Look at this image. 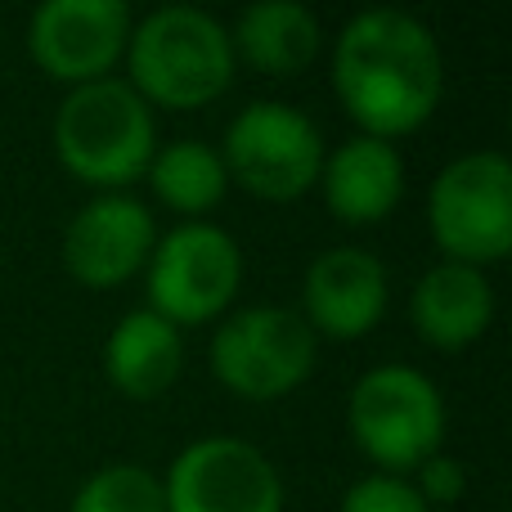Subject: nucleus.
<instances>
[{"label": "nucleus", "mask_w": 512, "mask_h": 512, "mask_svg": "<svg viewBox=\"0 0 512 512\" xmlns=\"http://www.w3.org/2000/svg\"><path fill=\"white\" fill-rule=\"evenodd\" d=\"M333 90L373 140H400L432 122L445 95V54L432 27L400 9H364L333 45Z\"/></svg>", "instance_id": "1"}, {"label": "nucleus", "mask_w": 512, "mask_h": 512, "mask_svg": "<svg viewBox=\"0 0 512 512\" xmlns=\"http://www.w3.org/2000/svg\"><path fill=\"white\" fill-rule=\"evenodd\" d=\"M126 86L149 108L194 113L207 108L234 86V45L230 27L216 23L207 9L167 5L131 27L126 41Z\"/></svg>", "instance_id": "2"}, {"label": "nucleus", "mask_w": 512, "mask_h": 512, "mask_svg": "<svg viewBox=\"0 0 512 512\" xmlns=\"http://www.w3.org/2000/svg\"><path fill=\"white\" fill-rule=\"evenodd\" d=\"M54 153L63 171L99 194H126L158 153L153 108L126 81L72 86L54 113Z\"/></svg>", "instance_id": "3"}, {"label": "nucleus", "mask_w": 512, "mask_h": 512, "mask_svg": "<svg viewBox=\"0 0 512 512\" xmlns=\"http://www.w3.org/2000/svg\"><path fill=\"white\" fill-rule=\"evenodd\" d=\"M351 441L378 472L409 477L445 441V396L423 369L378 364L351 387L346 400Z\"/></svg>", "instance_id": "4"}, {"label": "nucleus", "mask_w": 512, "mask_h": 512, "mask_svg": "<svg viewBox=\"0 0 512 512\" xmlns=\"http://www.w3.org/2000/svg\"><path fill=\"white\" fill-rule=\"evenodd\" d=\"M427 230L445 261L486 265L512 252V162L495 149L454 158L427 189Z\"/></svg>", "instance_id": "5"}, {"label": "nucleus", "mask_w": 512, "mask_h": 512, "mask_svg": "<svg viewBox=\"0 0 512 512\" xmlns=\"http://www.w3.org/2000/svg\"><path fill=\"white\" fill-rule=\"evenodd\" d=\"M319 337L288 306H248L212 333V378L230 396L270 405L283 400L315 373Z\"/></svg>", "instance_id": "6"}, {"label": "nucleus", "mask_w": 512, "mask_h": 512, "mask_svg": "<svg viewBox=\"0 0 512 512\" xmlns=\"http://www.w3.org/2000/svg\"><path fill=\"white\" fill-rule=\"evenodd\" d=\"M324 135L301 108L283 99H256L225 131V176L265 203H292L310 194L324 171Z\"/></svg>", "instance_id": "7"}, {"label": "nucleus", "mask_w": 512, "mask_h": 512, "mask_svg": "<svg viewBox=\"0 0 512 512\" xmlns=\"http://www.w3.org/2000/svg\"><path fill=\"white\" fill-rule=\"evenodd\" d=\"M243 288V252L212 221H185L162 234L144 265L149 310L176 328L212 324Z\"/></svg>", "instance_id": "8"}, {"label": "nucleus", "mask_w": 512, "mask_h": 512, "mask_svg": "<svg viewBox=\"0 0 512 512\" xmlns=\"http://www.w3.org/2000/svg\"><path fill=\"white\" fill-rule=\"evenodd\" d=\"M167 512H283V477L252 441L203 436L162 477Z\"/></svg>", "instance_id": "9"}, {"label": "nucleus", "mask_w": 512, "mask_h": 512, "mask_svg": "<svg viewBox=\"0 0 512 512\" xmlns=\"http://www.w3.org/2000/svg\"><path fill=\"white\" fill-rule=\"evenodd\" d=\"M131 27L122 0H45L27 18V54L50 81L90 86L126 59Z\"/></svg>", "instance_id": "10"}, {"label": "nucleus", "mask_w": 512, "mask_h": 512, "mask_svg": "<svg viewBox=\"0 0 512 512\" xmlns=\"http://www.w3.org/2000/svg\"><path fill=\"white\" fill-rule=\"evenodd\" d=\"M158 243L153 212L131 194H99L63 230V265L90 292L122 288L149 265Z\"/></svg>", "instance_id": "11"}, {"label": "nucleus", "mask_w": 512, "mask_h": 512, "mask_svg": "<svg viewBox=\"0 0 512 512\" xmlns=\"http://www.w3.org/2000/svg\"><path fill=\"white\" fill-rule=\"evenodd\" d=\"M391 301L387 265L364 248H328L310 261L301 283V310L315 337L360 342L382 324Z\"/></svg>", "instance_id": "12"}, {"label": "nucleus", "mask_w": 512, "mask_h": 512, "mask_svg": "<svg viewBox=\"0 0 512 512\" xmlns=\"http://www.w3.org/2000/svg\"><path fill=\"white\" fill-rule=\"evenodd\" d=\"M319 189L342 225H378L405 198V158L387 140L351 135L324 158Z\"/></svg>", "instance_id": "13"}, {"label": "nucleus", "mask_w": 512, "mask_h": 512, "mask_svg": "<svg viewBox=\"0 0 512 512\" xmlns=\"http://www.w3.org/2000/svg\"><path fill=\"white\" fill-rule=\"evenodd\" d=\"M409 319L414 333L436 351H463L477 337H486L495 319V288L486 270L459 261H436L409 297Z\"/></svg>", "instance_id": "14"}, {"label": "nucleus", "mask_w": 512, "mask_h": 512, "mask_svg": "<svg viewBox=\"0 0 512 512\" xmlns=\"http://www.w3.org/2000/svg\"><path fill=\"white\" fill-rule=\"evenodd\" d=\"M185 369V337L149 306L117 319L104 342V378L126 400H158Z\"/></svg>", "instance_id": "15"}, {"label": "nucleus", "mask_w": 512, "mask_h": 512, "mask_svg": "<svg viewBox=\"0 0 512 512\" xmlns=\"http://www.w3.org/2000/svg\"><path fill=\"white\" fill-rule=\"evenodd\" d=\"M234 59H243L248 68L265 72V77H297L319 59V18L297 0H261L239 14V23L230 27Z\"/></svg>", "instance_id": "16"}, {"label": "nucleus", "mask_w": 512, "mask_h": 512, "mask_svg": "<svg viewBox=\"0 0 512 512\" xmlns=\"http://www.w3.org/2000/svg\"><path fill=\"white\" fill-rule=\"evenodd\" d=\"M149 185L158 194L162 207L180 216H207L212 207H221L225 189H230V176H225V162L221 149L203 140H176V144H162L149 162Z\"/></svg>", "instance_id": "17"}, {"label": "nucleus", "mask_w": 512, "mask_h": 512, "mask_svg": "<svg viewBox=\"0 0 512 512\" xmlns=\"http://www.w3.org/2000/svg\"><path fill=\"white\" fill-rule=\"evenodd\" d=\"M68 512H167V495L162 477L140 463H108L81 481Z\"/></svg>", "instance_id": "18"}, {"label": "nucleus", "mask_w": 512, "mask_h": 512, "mask_svg": "<svg viewBox=\"0 0 512 512\" xmlns=\"http://www.w3.org/2000/svg\"><path fill=\"white\" fill-rule=\"evenodd\" d=\"M337 512H432L423 495L414 490L409 477H391V472H369L342 495Z\"/></svg>", "instance_id": "19"}, {"label": "nucleus", "mask_w": 512, "mask_h": 512, "mask_svg": "<svg viewBox=\"0 0 512 512\" xmlns=\"http://www.w3.org/2000/svg\"><path fill=\"white\" fill-rule=\"evenodd\" d=\"M414 490L423 495L427 508H450V504H459L463 490H468V468H463L459 459H450V454H432V459L418 468Z\"/></svg>", "instance_id": "20"}]
</instances>
